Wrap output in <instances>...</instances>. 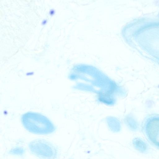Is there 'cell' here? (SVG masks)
Returning a JSON list of instances; mask_svg holds the SVG:
<instances>
[{
	"instance_id": "6da1fadb",
	"label": "cell",
	"mask_w": 159,
	"mask_h": 159,
	"mask_svg": "<svg viewBox=\"0 0 159 159\" xmlns=\"http://www.w3.org/2000/svg\"><path fill=\"white\" fill-rule=\"evenodd\" d=\"M21 121L24 127L29 131L37 134H45L53 132L54 125L45 116L38 113L28 112L23 114Z\"/></svg>"
},
{
	"instance_id": "7a4b0ae2",
	"label": "cell",
	"mask_w": 159,
	"mask_h": 159,
	"mask_svg": "<svg viewBox=\"0 0 159 159\" xmlns=\"http://www.w3.org/2000/svg\"><path fill=\"white\" fill-rule=\"evenodd\" d=\"M147 135L150 140L159 146V120L150 121L146 127Z\"/></svg>"
}]
</instances>
